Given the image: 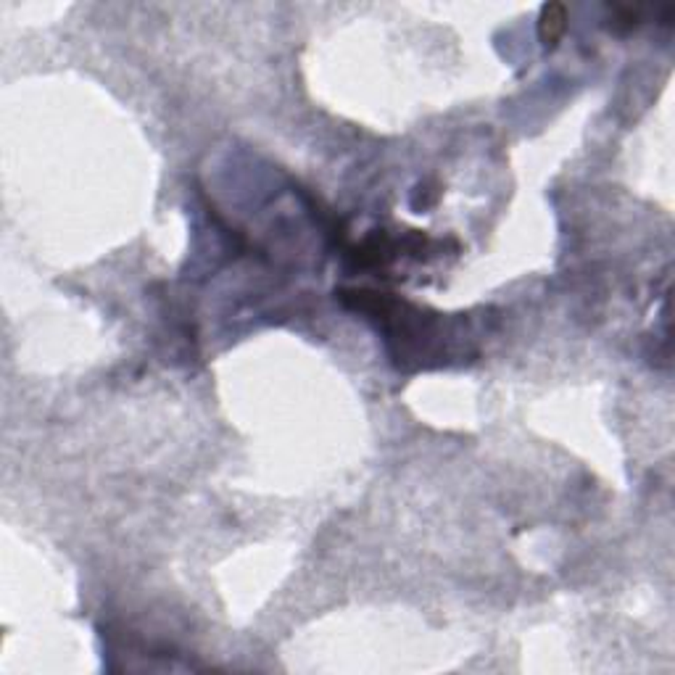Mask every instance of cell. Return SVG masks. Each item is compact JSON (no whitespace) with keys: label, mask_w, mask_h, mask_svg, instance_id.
Instances as JSON below:
<instances>
[{"label":"cell","mask_w":675,"mask_h":675,"mask_svg":"<svg viewBox=\"0 0 675 675\" xmlns=\"http://www.w3.org/2000/svg\"><path fill=\"white\" fill-rule=\"evenodd\" d=\"M565 29H567V11H565V5H559V3L543 5L541 21H538L541 43H543L546 48H554V45L559 43V37L565 35Z\"/></svg>","instance_id":"6da1fadb"}]
</instances>
